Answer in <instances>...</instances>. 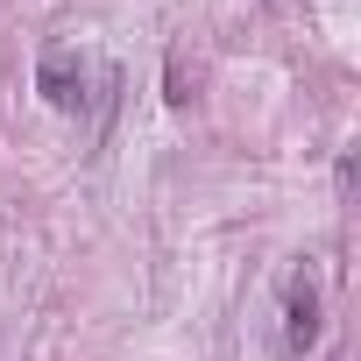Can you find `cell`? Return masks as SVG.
<instances>
[{
	"label": "cell",
	"mask_w": 361,
	"mask_h": 361,
	"mask_svg": "<svg viewBox=\"0 0 361 361\" xmlns=\"http://www.w3.org/2000/svg\"><path fill=\"white\" fill-rule=\"evenodd\" d=\"M36 92L50 99V106H85V64H78V50L71 43H50L43 50V64H36Z\"/></svg>",
	"instance_id": "2"
},
{
	"label": "cell",
	"mask_w": 361,
	"mask_h": 361,
	"mask_svg": "<svg viewBox=\"0 0 361 361\" xmlns=\"http://www.w3.org/2000/svg\"><path fill=\"white\" fill-rule=\"evenodd\" d=\"M163 99H170V106H185V99H192V92H185V64H177V57H170V92H163Z\"/></svg>",
	"instance_id": "3"
},
{
	"label": "cell",
	"mask_w": 361,
	"mask_h": 361,
	"mask_svg": "<svg viewBox=\"0 0 361 361\" xmlns=\"http://www.w3.org/2000/svg\"><path fill=\"white\" fill-rule=\"evenodd\" d=\"M319 326H326L319 283H312V269H298V276H290V298H283V347H290V354H312V347H319Z\"/></svg>",
	"instance_id": "1"
}]
</instances>
